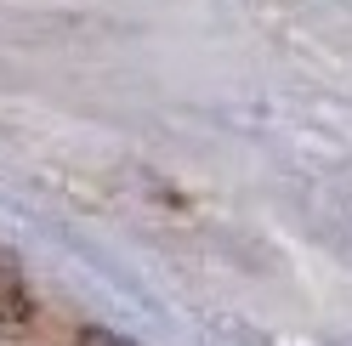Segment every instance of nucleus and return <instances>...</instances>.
Here are the masks:
<instances>
[{"label":"nucleus","mask_w":352,"mask_h":346,"mask_svg":"<svg viewBox=\"0 0 352 346\" xmlns=\"http://www.w3.org/2000/svg\"><path fill=\"white\" fill-rule=\"evenodd\" d=\"M80 346H131V341H120L114 330H80Z\"/></svg>","instance_id":"obj_2"},{"label":"nucleus","mask_w":352,"mask_h":346,"mask_svg":"<svg viewBox=\"0 0 352 346\" xmlns=\"http://www.w3.org/2000/svg\"><path fill=\"white\" fill-rule=\"evenodd\" d=\"M29 312H34V301L23 290V278L0 262V323H29Z\"/></svg>","instance_id":"obj_1"}]
</instances>
